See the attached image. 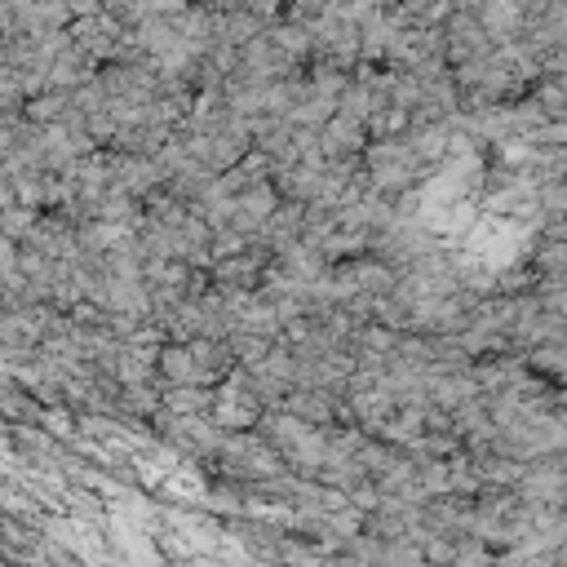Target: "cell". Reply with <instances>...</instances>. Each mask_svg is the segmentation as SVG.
I'll use <instances>...</instances> for the list:
<instances>
[{
	"mask_svg": "<svg viewBox=\"0 0 567 567\" xmlns=\"http://www.w3.org/2000/svg\"><path fill=\"white\" fill-rule=\"evenodd\" d=\"M186 350H190V363H195V381H199V385H217V381L235 368L226 337H208V332H199V337L186 341Z\"/></svg>",
	"mask_w": 567,
	"mask_h": 567,
	"instance_id": "obj_5",
	"label": "cell"
},
{
	"mask_svg": "<svg viewBox=\"0 0 567 567\" xmlns=\"http://www.w3.org/2000/svg\"><path fill=\"white\" fill-rule=\"evenodd\" d=\"M439 40H443V58H447V66L470 62V58H478V53L492 49V35L478 27L474 9H452V13L439 22Z\"/></svg>",
	"mask_w": 567,
	"mask_h": 567,
	"instance_id": "obj_2",
	"label": "cell"
},
{
	"mask_svg": "<svg viewBox=\"0 0 567 567\" xmlns=\"http://www.w3.org/2000/svg\"><path fill=\"white\" fill-rule=\"evenodd\" d=\"M279 408H288L306 425H332V421H341V399L328 394V390H315V385H288L284 399H279Z\"/></svg>",
	"mask_w": 567,
	"mask_h": 567,
	"instance_id": "obj_4",
	"label": "cell"
},
{
	"mask_svg": "<svg viewBox=\"0 0 567 567\" xmlns=\"http://www.w3.org/2000/svg\"><path fill=\"white\" fill-rule=\"evenodd\" d=\"M66 4V18H89L102 9V0H62Z\"/></svg>",
	"mask_w": 567,
	"mask_h": 567,
	"instance_id": "obj_7",
	"label": "cell"
},
{
	"mask_svg": "<svg viewBox=\"0 0 567 567\" xmlns=\"http://www.w3.org/2000/svg\"><path fill=\"white\" fill-rule=\"evenodd\" d=\"M363 142H368V133H363V120H354V115L332 111L319 124V151H323V159H359Z\"/></svg>",
	"mask_w": 567,
	"mask_h": 567,
	"instance_id": "obj_3",
	"label": "cell"
},
{
	"mask_svg": "<svg viewBox=\"0 0 567 567\" xmlns=\"http://www.w3.org/2000/svg\"><path fill=\"white\" fill-rule=\"evenodd\" d=\"M66 35H71L93 62H111V58H120V49H124V40H128V27H124L115 13L97 9V13H89V18H71V22H66Z\"/></svg>",
	"mask_w": 567,
	"mask_h": 567,
	"instance_id": "obj_1",
	"label": "cell"
},
{
	"mask_svg": "<svg viewBox=\"0 0 567 567\" xmlns=\"http://www.w3.org/2000/svg\"><path fill=\"white\" fill-rule=\"evenodd\" d=\"M35 213H40V208H27V204H18V199L4 204V208H0V235H9L13 244H22V239L31 235V226H35Z\"/></svg>",
	"mask_w": 567,
	"mask_h": 567,
	"instance_id": "obj_6",
	"label": "cell"
}]
</instances>
